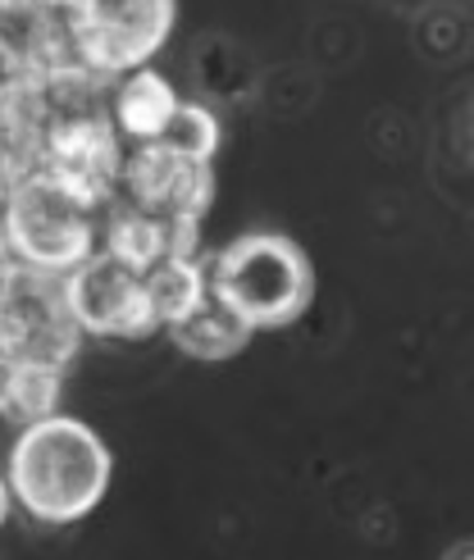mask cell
<instances>
[{
    "label": "cell",
    "mask_w": 474,
    "mask_h": 560,
    "mask_svg": "<svg viewBox=\"0 0 474 560\" xmlns=\"http://www.w3.org/2000/svg\"><path fill=\"white\" fill-rule=\"evenodd\" d=\"M109 474L115 460L101 433L60 410L23 424L5 456L14 506H23V515L37 524H78L92 515L109 488Z\"/></svg>",
    "instance_id": "6da1fadb"
},
{
    "label": "cell",
    "mask_w": 474,
    "mask_h": 560,
    "mask_svg": "<svg viewBox=\"0 0 474 560\" xmlns=\"http://www.w3.org/2000/svg\"><path fill=\"white\" fill-rule=\"evenodd\" d=\"M206 292L251 328H288L315 301L311 256L284 233H242L206 260Z\"/></svg>",
    "instance_id": "7a4b0ae2"
},
{
    "label": "cell",
    "mask_w": 474,
    "mask_h": 560,
    "mask_svg": "<svg viewBox=\"0 0 474 560\" xmlns=\"http://www.w3.org/2000/svg\"><path fill=\"white\" fill-rule=\"evenodd\" d=\"M101 206L73 191L46 164L14 178L5 206H0V246L14 265L69 273L96 250Z\"/></svg>",
    "instance_id": "3957f363"
},
{
    "label": "cell",
    "mask_w": 474,
    "mask_h": 560,
    "mask_svg": "<svg viewBox=\"0 0 474 560\" xmlns=\"http://www.w3.org/2000/svg\"><path fill=\"white\" fill-rule=\"evenodd\" d=\"M82 347V328L69 315L65 273L5 265L0 273V365L69 370Z\"/></svg>",
    "instance_id": "277c9868"
},
{
    "label": "cell",
    "mask_w": 474,
    "mask_h": 560,
    "mask_svg": "<svg viewBox=\"0 0 474 560\" xmlns=\"http://www.w3.org/2000/svg\"><path fill=\"white\" fill-rule=\"evenodd\" d=\"M178 0H65L60 19L82 69L119 78L142 69L174 33Z\"/></svg>",
    "instance_id": "5b68a950"
},
{
    "label": "cell",
    "mask_w": 474,
    "mask_h": 560,
    "mask_svg": "<svg viewBox=\"0 0 474 560\" xmlns=\"http://www.w3.org/2000/svg\"><path fill=\"white\" fill-rule=\"evenodd\" d=\"M65 301L69 315L82 328V338H115V342H142L160 332L142 269L115 260L109 250H92L82 265L65 273Z\"/></svg>",
    "instance_id": "8992f818"
},
{
    "label": "cell",
    "mask_w": 474,
    "mask_h": 560,
    "mask_svg": "<svg viewBox=\"0 0 474 560\" xmlns=\"http://www.w3.org/2000/svg\"><path fill=\"white\" fill-rule=\"evenodd\" d=\"M115 196L160 219H206L215 196V164L187 160L164 142H137L124 147Z\"/></svg>",
    "instance_id": "52a82bcc"
},
{
    "label": "cell",
    "mask_w": 474,
    "mask_h": 560,
    "mask_svg": "<svg viewBox=\"0 0 474 560\" xmlns=\"http://www.w3.org/2000/svg\"><path fill=\"white\" fill-rule=\"evenodd\" d=\"M174 109H178L174 82L147 65L132 69V73H119V88L109 92V124H115V132L128 147L160 142V132L170 124Z\"/></svg>",
    "instance_id": "ba28073f"
},
{
    "label": "cell",
    "mask_w": 474,
    "mask_h": 560,
    "mask_svg": "<svg viewBox=\"0 0 474 560\" xmlns=\"http://www.w3.org/2000/svg\"><path fill=\"white\" fill-rule=\"evenodd\" d=\"M164 332H170V342L192 360H233L238 351H246L251 338H256V332H251L224 301H215L210 292L201 296L197 311H187Z\"/></svg>",
    "instance_id": "9c48e42d"
},
{
    "label": "cell",
    "mask_w": 474,
    "mask_h": 560,
    "mask_svg": "<svg viewBox=\"0 0 474 560\" xmlns=\"http://www.w3.org/2000/svg\"><path fill=\"white\" fill-rule=\"evenodd\" d=\"M147 301L160 328L178 324L187 311H197L206 296V260L201 256H164L151 269H142Z\"/></svg>",
    "instance_id": "30bf717a"
},
{
    "label": "cell",
    "mask_w": 474,
    "mask_h": 560,
    "mask_svg": "<svg viewBox=\"0 0 474 560\" xmlns=\"http://www.w3.org/2000/svg\"><path fill=\"white\" fill-rule=\"evenodd\" d=\"M65 370L50 365H0V424H33L60 410Z\"/></svg>",
    "instance_id": "8fae6325"
},
{
    "label": "cell",
    "mask_w": 474,
    "mask_h": 560,
    "mask_svg": "<svg viewBox=\"0 0 474 560\" xmlns=\"http://www.w3.org/2000/svg\"><path fill=\"white\" fill-rule=\"evenodd\" d=\"M160 142L187 155V160H201V164H215L219 155V142H224V128H219V115L210 105H197V101H178V109L164 124Z\"/></svg>",
    "instance_id": "7c38bea8"
},
{
    "label": "cell",
    "mask_w": 474,
    "mask_h": 560,
    "mask_svg": "<svg viewBox=\"0 0 474 560\" xmlns=\"http://www.w3.org/2000/svg\"><path fill=\"white\" fill-rule=\"evenodd\" d=\"M10 506H14V497H10L5 474H0V528H5V520H10Z\"/></svg>",
    "instance_id": "4fadbf2b"
},
{
    "label": "cell",
    "mask_w": 474,
    "mask_h": 560,
    "mask_svg": "<svg viewBox=\"0 0 474 560\" xmlns=\"http://www.w3.org/2000/svg\"><path fill=\"white\" fill-rule=\"evenodd\" d=\"M5 265H10V256H5V246H0V273H5Z\"/></svg>",
    "instance_id": "5bb4252c"
}]
</instances>
